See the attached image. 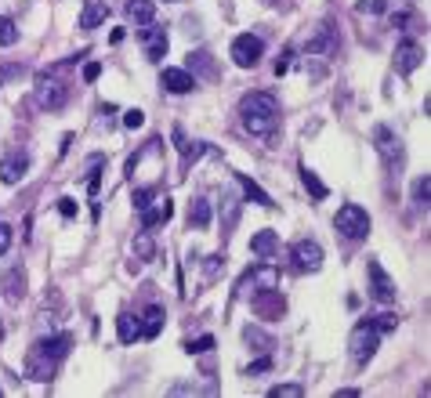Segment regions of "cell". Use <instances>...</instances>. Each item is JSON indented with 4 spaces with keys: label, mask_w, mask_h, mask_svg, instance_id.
<instances>
[{
    "label": "cell",
    "mask_w": 431,
    "mask_h": 398,
    "mask_svg": "<svg viewBox=\"0 0 431 398\" xmlns=\"http://www.w3.org/2000/svg\"><path fill=\"white\" fill-rule=\"evenodd\" d=\"M239 116H243V127L251 134H272L275 124H280V102L272 95H265V90H258V95H246L239 102Z\"/></svg>",
    "instance_id": "6da1fadb"
},
{
    "label": "cell",
    "mask_w": 431,
    "mask_h": 398,
    "mask_svg": "<svg viewBox=\"0 0 431 398\" xmlns=\"http://www.w3.org/2000/svg\"><path fill=\"white\" fill-rule=\"evenodd\" d=\"M333 228L341 232L345 239H366L369 235V213L355 203H345L341 210H337V218H333Z\"/></svg>",
    "instance_id": "7a4b0ae2"
},
{
    "label": "cell",
    "mask_w": 431,
    "mask_h": 398,
    "mask_svg": "<svg viewBox=\"0 0 431 398\" xmlns=\"http://www.w3.org/2000/svg\"><path fill=\"white\" fill-rule=\"evenodd\" d=\"M377 344H381V333L369 326V322H359V326L352 329L348 348H352V358H355V362H369V358L377 355Z\"/></svg>",
    "instance_id": "3957f363"
},
{
    "label": "cell",
    "mask_w": 431,
    "mask_h": 398,
    "mask_svg": "<svg viewBox=\"0 0 431 398\" xmlns=\"http://www.w3.org/2000/svg\"><path fill=\"white\" fill-rule=\"evenodd\" d=\"M261 54H265V44H261V37H254V33H243V37L232 40V62H236L239 69H254V66L261 62Z\"/></svg>",
    "instance_id": "277c9868"
},
{
    "label": "cell",
    "mask_w": 431,
    "mask_h": 398,
    "mask_svg": "<svg viewBox=\"0 0 431 398\" xmlns=\"http://www.w3.org/2000/svg\"><path fill=\"white\" fill-rule=\"evenodd\" d=\"M33 102L40 105V109H62L66 105V87H62L58 80H47V76H40L37 80V87H33Z\"/></svg>",
    "instance_id": "5b68a950"
},
{
    "label": "cell",
    "mask_w": 431,
    "mask_h": 398,
    "mask_svg": "<svg viewBox=\"0 0 431 398\" xmlns=\"http://www.w3.org/2000/svg\"><path fill=\"white\" fill-rule=\"evenodd\" d=\"M294 261L301 271H319L323 268V247L316 239H301V242H294Z\"/></svg>",
    "instance_id": "8992f818"
},
{
    "label": "cell",
    "mask_w": 431,
    "mask_h": 398,
    "mask_svg": "<svg viewBox=\"0 0 431 398\" xmlns=\"http://www.w3.org/2000/svg\"><path fill=\"white\" fill-rule=\"evenodd\" d=\"M22 370H25V377H29V380L47 384V380L54 377V370H58V362H54V358H47V355H40V351H29Z\"/></svg>",
    "instance_id": "52a82bcc"
},
{
    "label": "cell",
    "mask_w": 431,
    "mask_h": 398,
    "mask_svg": "<svg viewBox=\"0 0 431 398\" xmlns=\"http://www.w3.org/2000/svg\"><path fill=\"white\" fill-rule=\"evenodd\" d=\"M424 62V51H420V44H413V40H403L395 47V69L403 73V76H410L417 66Z\"/></svg>",
    "instance_id": "ba28073f"
},
{
    "label": "cell",
    "mask_w": 431,
    "mask_h": 398,
    "mask_svg": "<svg viewBox=\"0 0 431 398\" xmlns=\"http://www.w3.org/2000/svg\"><path fill=\"white\" fill-rule=\"evenodd\" d=\"M369 293H374V300H381V304L395 300V283L384 275V268L377 261H369Z\"/></svg>",
    "instance_id": "9c48e42d"
},
{
    "label": "cell",
    "mask_w": 431,
    "mask_h": 398,
    "mask_svg": "<svg viewBox=\"0 0 431 398\" xmlns=\"http://www.w3.org/2000/svg\"><path fill=\"white\" fill-rule=\"evenodd\" d=\"M171 213H174V203H171L167 196L156 199V203H149V206L142 210V228H160V225H167Z\"/></svg>",
    "instance_id": "30bf717a"
},
{
    "label": "cell",
    "mask_w": 431,
    "mask_h": 398,
    "mask_svg": "<svg viewBox=\"0 0 431 398\" xmlns=\"http://www.w3.org/2000/svg\"><path fill=\"white\" fill-rule=\"evenodd\" d=\"M69 348H73V336H69V333L44 336V341H37V344H33V351H40V355L54 358V362H62V358H66V355H69Z\"/></svg>",
    "instance_id": "8fae6325"
},
{
    "label": "cell",
    "mask_w": 431,
    "mask_h": 398,
    "mask_svg": "<svg viewBox=\"0 0 431 398\" xmlns=\"http://www.w3.org/2000/svg\"><path fill=\"white\" fill-rule=\"evenodd\" d=\"M163 87L171 90V95H189V90L196 87V76H192L189 69H174V66H167V69H163Z\"/></svg>",
    "instance_id": "7c38bea8"
},
{
    "label": "cell",
    "mask_w": 431,
    "mask_h": 398,
    "mask_svg": "<svg viewBox=\"0 0 431 398\" xmlns=\"http://www.w3.org/2000/svg\"><path fill=\"white\" fill-rule=\"evenodd\" d=\"M142 44H145V54L152 58V62H160V58L167 54V33L156 29L152 22H149V29H142Z\"/></svg>",
    "instance_id": "4fadbf2b"
},
{
    "label": "cell",
    "mask_w": 431,
    "mask_h": 398,
    "mask_svg": "<svg viewBox=\"0 0 431 398\" xmlns=\"http://www.w3.org/2000/svg\"><path fill=\"white\" fill-rule=\"evenodd\" d=\"M25 170H29V156H25V152L8 156L4 163H0V181H4V185H18V181L25 177Z\"/></svg>",
    "instance_id": "5bb4252c"
},
{
    "label": "cell",
    "mask_w": 431,
    "mask_h": 398,
    "mask_svg": "<svg viewBox=\"0 0 431 398\" xmlns=\"http://www.w3.org/2000/svg\"><path fill=\"white\" fill-rule=\"evenodd\" d=\"M109 18V4L105 0H87L84 11H80V29H98Z\"/></svg>",
    "instance_id": "9a60e30c"
},
{
    "label": "cell",
    "mask_w": 431,
    "mask_h": 398,
    "mask_svg": "<svg viewBox=\"0 0 431 398\" xmlns=\"http://www.w3.org/2000/svg\"><path fill=\"white\" fill-rule=\"evenodd\" d=\"M0 290H4L8 300H22L25 297V271L22 268H8V275L0 279Z\"/></svg>",
    "instance_id": "2e32d148"
},
{
    "label": "cell",
    "mask_w": 431,
    "mask_h": 398,
    "mask_svg": "<svg viewBox=\"0 0 431 398\" xmlns=\"http://www.w3.org/2000/svg\"><path fill=\"white\" fill-rule=\"evenodd\" d=\"M374 138H377V152H381V156H384L388 163L403 156V141H398L388 127H377V134H374Z\"/></svg>",
    "instance_id": "e0dca14e"
},
{
    "label": "cell",
    "mask_w": 431,
    "mask_h": 398,
    "mask_svg": "<svg viewBox=\"0 0 431 398\" xmlns=\"http://www.w3.org/2000/svg\"><path fill=\"white\" fill-rule=\"evenodd\" d=\"M127 18L134 25H149L156 18V4H152V0H127Z\"/></svg>",
    "instance_id": "ac0fdd59"
},
{
    "label": "cell",
    "mask_w": 431,
    "mask_h": 398,
    "mask_svg": "<svg viewBox=\"0 0 431 398\" xmlns=\"http://www.w3.org/2000/svg\"><path fill=\"white\" fill-rule=\"evenodd\" d=\"M116 336H120L123 344L142 341V322H138L134 315H120V319H116Z\"/></svg>",
    "instance_id": "d6986e66"
},
{
    "label": "cell",
    "mask_w": 431,
    "mask_h": 398,
    "mask_svg": "<svg viewBox=\"0 0 431 398\" xmlns=\"http://www.w3.org/2000/svg\"><path fill=\"white\" fill-rule=\"evenodd\" d=\"M163 308H160V304H152V308L145 312V326H142V336H149V341H152V336H160V329H163Z\"/></svg>",
    "instance_id": "ffe728a7"
},
{
    "label": "cell",
    "mask_w": 431,
    "mask_h": 398,
    "mask_svg": "<svg viewBox=\"0 0 431 398\" xmlns=\"http://www.w3.org/2000/svg\"><path fill=\"white\" fill-rule=\"evenodd\" d=\"M275 247H280V235H275V232H258V235L251 239V250H254L258 257L275 254Z\"/></svg>",
    "instance_id": "44dd1931"
},
{
    "label": "cell",
    "mask_w": 431,
    "mask_h": 398,
    "mask_svg": "<svg viewBox=\"0 0 431 398\" xmlns=\"http://www.w3.org/2000/svg\"><path fill=\"white\" fill-rule=\"evenodd\" d=\"M189 225H192V228H207V225H210V203H207V199H196V203H192Z\"/></svg>",
    "instance_id": "7402d4cb"
},
{
    "label": "cell",
    "mask_w": 431,
    "mask_h": 398,
    "mask_svg": "<svg viewBox=\"0 0 431 398\" xmlns=\"http://www.w3.org/2000/svg\"><path fill=\"white\" fill-rule=\"evenodd\" d=\"M301 181H304V189L312 192L316 199H326V196H330V192H326V185H323V181H319L312 170H308V167H301Z\"/></svg>",
    "instance_id": "603a6c76"
},
{
    "label": "cell",
    "mask_w": 431,
    "mask_h": 398,
    "mask_svg": "<svg viewBox=\"0 0 431 398\" xmlns=\"http://www.w3.org/2000/svg\"><path fill=\"white\" fill-rule=\"evenodd\" d=\"M239 181H243V192H246V196H251L254 203H261V206H272V199H268V192H261V189H258V185H254V181H251V177H246V174H239Z\"/></svg>",
    "instance_id": "cb8c5ba5"
},
{
    "label": "cell",
    "mask_w": 431,
    "mask_h": 398,
    "mask_svg": "<svg viewBox=\"0 0 431 398\" xmlns=\"http://www.w3.org/2000/svg\"><path fill=\"white\" fill-rule=\"evenodd\" d=\"M15 40H18V29H15V22L0 15V47H11Z\"/></svg>",
    "instance_id": "d4e9b609"
},
{
    "label": "cell",
    "mask_w": 431,
    "mask_h": 398,
    "mask_svg": "<svg viewBox=\"0 0 431 398\" xmlns=\"http://www.w3.org/2000/svg\"><path fill=\"white\" fill-rule=\"evenodd\" d=\"M134 254H138L142 261H152V254H156V247H152V239H149V228L134 239Z\"/></svg>",
    "instance_id": "484cf974"
},
{
    "label": "cell",
    "mask_w": 431,
    "mask_h": 398,
    "mask_svg": "<svg viewBox=\"0 0 431 398\" xmlns=\"http://www.w3.org/2000/svg\"><path fill=\"white\" fill-rule=\"evenodd\" d=\"M366 322H369V326H374L377 333H391V329L398 326V319H395L391 312H381V315H374V319H366Z\"/></svg>",
    "instance_id": "4316f807"
},
{
    "label": "cell",
    "mask_w": 431,
    "mask_h": 398,
    "mask_svg": "<svg viewBox=\"0 0 431 398\" xmlns=\"http://www.w3.org/2000/svg\"><path fill=\"white\" fill-rule=\"evenodd\" d=\"M301 394H304L301 384H275V387L268 391V398H301Z\"/></svg>",
    "instance_id": "83f0119b"
},
{
    "label": "cell",
    "mask_w": 431,
    "mask_h": 398,
    "mask_svg": "<svg viewBox=\"0 0 431 398\" xmlns=\"http://www.w3.org/2000/svg\"><path fill=\"white\" fill-rule=\"evenodd\" d=\"M214 348V336L207 333V336H196V341H189V344H185V351H189V355H203V351H210Z\"/></svg>",
    "instance_id": "f1b7e54d"
},
{
    "label": "cell",
    "mask_w": 431,
    "mask_h": 398,
    "mask_svg": "<svg viewBox=\"0 0 431 398\" xmlns=\"http://www.w3.org/2000/svg\"><path fill=\"white\" fill-rule=\"evenodd\" d=\"M326 47H330V29H323L319 37H312V40L304 44V51H308V54H319V51H326Z\"/></svg>",
    "instance_id": "f546056e"
},
{
    "label": "cell",
    "mask_w": 431,
    "mask_h": 398,
    "mask_svg": "<svg viewBox=\"0 0 431 398\" xmlns=\"http://www.w3.org/2000/svg\"><path fill=\"white\" fill-rule=\"evenodd\" d=\"M142 124H145V112H142V109H127V112H123V127L138 131Z\"/></svg>",
    "instance_id": "4dcf8cb0"
},
{
    "label": "cell",
    "mask_w": 431,
    "mask_h": 398,
    "mask_svg": "<svg viewBox=\"0 0 431 398\" xmlns=\"http://www.w3.org/2000/svg\"><path fill=\"white\" fill-rule=\"evenodd\" d=\"M413 196H417L420 203H427V199H431V177H427V174H424V177L417 181V185H413Z\"/></svg>",
    "instance_id": "1f68e13d"
},
{
    "label": "cell",
    "mask_w": 431,
    "mask_h": 398,
    "mask_svg": "<svg viewBox=\"0 0 431 398\" xmlns=\"http://www.w3.org/2000/svg\"><path fill=\"white\" fill-rule=\"evenodd\" d=\"M222 264H225V257H222V254H214V257H207V279H214V275L222 271Z\"/></svg>",
    "instance_id": "d6a6232c"
},
{
    "label": "cell",
    "mask_w": 431,
    "mask_h": 398,
    "mask_svg": "<svg viewBox=\"0 0 431 398\" xmlns=\"http://www.w3.org/2000/svg\"><path fill=\"white\" fill-rule=\"evenodd\" d=\"M98 76H102V66H98V62H87V66H84V80H87V83H95Z\"/></svg>",
    "instance_id": "836d02e7"
},
{
    "label": "cell",
    "mask_w": 431,
    "mask_h": 398,
    "mask_svg": "<svg viewBox=\"0 0 431 398\" xmlns=\"http://www.w3.org/2000/svg\"><path fill=\"white\" fill-rule=\"evenodd\" d=\"M149 203H152V189H138V192H134V206H138V210H145Z\"/></svg>",
    "instance_id": "e575fe53"
},
{
    "label": "cell",
    "mask_w": 431,
    "mask_h": 398,
    "mask_svg": "<svg viewBox=\"0 0 431 398\" xmlns=\"http://www.w3.org/2000/svg\"><path fill=\"white\" fill-rule=\"evenodd\" d=\"M58 213L62 218H76V203L73 199H58Z\"/></svg>",
    "instance_id": "d590c367"
},
{
    "label": "cell",
    "mask_w": 431,
    "mask_h": 398,
    "mask_svg": "<svg viewBox=\"0 0 431 398\" xmlns=\"http://www.w3.org/2000/svg\"><path fill=\"white\" fill-rule=\"evenodd\" d=\"M268 370H272V358H258V362L251 365V370H246V373L254 377V373H268Z\"/></svg>",
    "instance_id": "8d00e7d4"
},
{
    "label": "cell",
    "mask_w": 431,
    "mask_h": 398,
    "mask_svg": "<svg viewBox=\"0 0 431 398\" xmlns=\"http://www.w3.org/2000/svg\"><path fill=\"white\" fill-rule=\"evenodd\" d=\"M8 247H11V228H8V225H0V254H4Z\"/></svg>",
    "instance_id": "74e56055"
}]
</instances>
